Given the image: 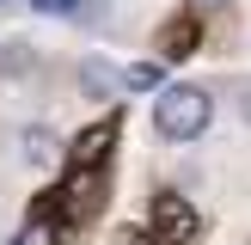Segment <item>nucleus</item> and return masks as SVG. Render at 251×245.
Listing matches in <instances>:
<instances>
[{
    "label": "nucleus",
    "mask_w": 251,
    "mask_h": 245,
    "mask_svg": "<svg viewBox=\"0 0 251 245\" xmlns=\"http://www.w3.org/2000/svg\"><path fill=\"white\" fill-rule=\"evenodd\" d=\"M208 122H215V92L208 86H190V80H166L153 92V135L159 141H202Z\"/></svg>",
    "instance_id": "nucleus-1"
},
{
    "label": "nucleus",
    "mask_w": 251,
    "mask_h": 245,
    "mask_svg": "<svg viewBox=\"0 0 251 245\" xmlns=\"http://www.w3.org/2000/svg\"><path fill=\"white\" fill-rule=\"evenodd\" d=\"M153 233L166 245H184L202 233V215H196V202L184 190H153Z\"/></svg>",
    "instance_id": "nucleus-2"
},
{
    "label": "nucleus",
    "mask_w": 251,
    "mask_h": 245,
    "mask_svg": "<svg viewBox=\"0 0 251 245\" xmlns=\"http://www.w3.org/2000/svg\"><path fill=\"white\" fill-rule=\"evenodd\" d=\"M104 208V166H74V178L61 184V220H92Z\"/></svg>",
    "instance_id": "nucleus-3"
},
{
    "label": "nucleus",
    "mask_w": 251,
    "mask_h": 245,
    "mask_svg": "<svg viewBox=\"0 0 251 245\" xmlns=\"http://www.w3.org/2000/svg\"><path fill=\"white\" fill-rule=\"evenodd\" d=\"M117 135H123V110H104L98 122H86V129L68 141V166H110Z\"/></svg>",
    "instance_id": "nucleus-4"
},
{
    "label": "nucleus",
    "mask_w": 251,
    "mask_h": 245,
    "mask_svg": "<svg viewBox=\"0 0 251 245\" xmlns=\"http://www.w3.org/2000/svg\"><path fill=\"white\" fill-rule=\"evenodd\" d=\"M153 49H159V61H190L196 49H202V19H196V12H172V19L159 24Z\"/></svg>",
    "instance_id": "nucleus-5"
},
{
    "label": "nucleus",
    "mask_w": 251,
    "mask_h": 245,
    "mask_svg": "<svg viewBox=\"0 0 251 245\" xmlns=\"http://www.w3.org/2000/svg\"><path fill=\"white\" fill-rule=\"evenodd\" d=\"M19 159H25V166H37V172H49V166L68 159V141H61L49 122H25V129H19Z\"/></svg>",
    "instance_id": "nucleus-6"
},
{
    "label": "nucleus",
    "mask_w": 251,
    "mask_h": 245,
    "mask_svg": "<svg viewBox=\"0 0 251 245\" xmlns=\"http://www.w3.org/2000/svg\"><path fill=\"white\" fill-rule=\"evenodd\" d=\"M80 92L98 98V104H117V92H129V86H123V68H110L104 55H86L80 61Z\"/></svg>",
    "instance_id": "nucleus-7"
},
{
    "label": "nucleus",
    "mask_w": 251,
    "mask_h": 245,
    "mask_svg": "<svg viewBox=\"0 0 251 245\" xmlns=\"http://www.w3.org/2000/svg\"><path fill=\"white\" fill-rule=\"evenodd\" d=\"M123 86L129 92H159L166 86V61H129L123 68Z\"/></svg>",
    "instance_id": "nucleus-8"
},
{
    "label": "nucleus",
    "mask_w": 251,
    "mask_h": 245,
    "mask_svg": "<svg viewBox=\"0 0 251 245\" xmlns=\"http://www.w3.org/2000/svg\"><path fill=\"white\" fill-rule=\"evenodd\" d=\"M25 6H31L37 12V19H68V24H80V0H25Z\"/></svg>",
    "instance_id": "nucleus-9"
},
{
    "label": "nucleus",
    "mask_w": 251,
    "mask_h": 245,
    "mask_svg": "<svg viewBox=\"0 0 251 245\" xmlns=\"http://www.w3.org/2000/svg\"><path fill=\"white\" fill-rule=\"evenodd\" d=\"M117 245H166V239H159L153 227H123V233H117Z\"/></svg>",
    "instance_id": "nucleus-10"
},
{
    "label": "nucleus",
    "mask_w": 251,
    "mask_h": 245,
    "mask_svg": "<svg viewBox=\"0 0 251 245\" xmlns=\"http://www.w3.org/2000/svg\"><path fill=\"white\" fill-rule=\"evenodd\" d=\"M239 117L251 122V80H245V98H239Z\"/></svg>",
    "instance_id": "nucleus-11"
},
{
    "label": "nucleus",
    "mask_w": 251,
    "mask_h": 245,
    "mask_svg": "<svg viewBox=\"0 0 251 245\" xmlns=\"http://www.w3.org/2000/svg\"><path fill=\"white\" fill-rule=\"evenodd\" d=\"M215 6H227V0H196V12H215Z\"/></svg>",
    "instance_id": "nucleus-12"
},
{
    "label": "nucleus",
    "mask_w": 251,
    "mask_h": 245,
    "mask_svg": "<svg viewBox=\"0 0 251 245\" xmlns=\"http://www.w3.org/2000/svg\"><path fill=\"white\" fill-rule=\"evenodd\" d=\"M6 6H19V0H0V12H6Z\"/></svg>",
    "instance_id": "nucleus-13"
}]
</instances>
